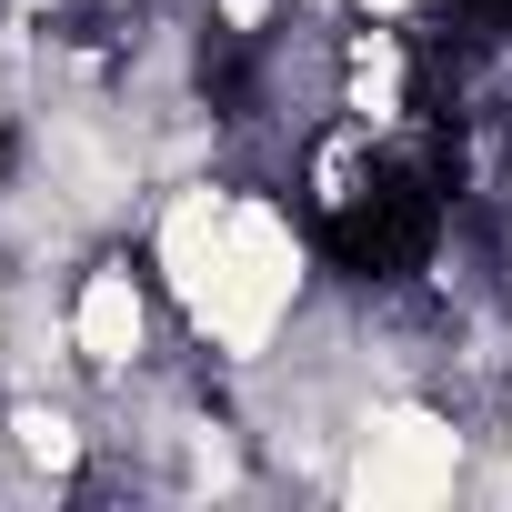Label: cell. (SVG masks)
I'll list each match as a JSON object with an SVG mask.
<instances>
[{
	"mask_svg": "<svg viewBox=\"0 0 512 512\" xmlns=\"http://www.w3.org/2000/svg\"><path fill=\"white\" fill-rule=\"evenodd\" d=\"M101 11H131V0H101Z\"/></svg>",
	"mask_w": 512,
	"mask_h": 512,
	"instance_id": "cell-4",
	"label": "cell"
},
{
	"mask_svg": "<svg viewBox=\"0 0 512 512\" xmlns=\"http://www.w3.org/2000/svg\"><path fill=\"white\" fill-rule=\"evenodd\" d=\"M61 312H71V362H81V392H91V402H101V392H131L141 372H161L171 352H191L181 322H171L161 272L141 262V241L81 251L71 282H61Z\"/></svg>",
	"mask_w": 512,
	"mask_h": 512,
	"instance_id": "cell-3",
	"label": "cell"
},
{
	"mask_svg": "<svg viewBox=\"0 0 512 512\" xmlns=\"http://www.w3.org/2000/svg\"><path fill=\"white\" fill-rule=\"evenodd\" d=\"M131 241L171 292L181 342L221 382L262 372L292 342V322L312 312V292L332 282V251H322L312 211L292 201V181L251 171V161H201V171L161 181Z\"/></svg>",
	"mask_w": 512,
	"mask_h": 512,
	"instance_id": "cell-1",
	"label": "cell"
},
{
	"mask_svg": "<svg viewBox=\"0 0 512 512\" xmlns=\"http://www.w3.org/2000/svg\"><path fill=\"white\" fill-rule=\"evenodd\" d=\"M472 452H482V412L442 382H382L352 402V442H342V482L332 502H372V512H422V502H472Z\"/></svg>",
	"mask_w": 512,
	"mask_h": 512,
	"instance_id": "cell-2",
	"label": "cell"
}]
</instances>
